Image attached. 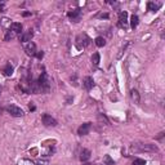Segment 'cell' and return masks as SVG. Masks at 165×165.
Returning <instances> with one entry per match:
<instances>
[{
    "label": "cell",
    "instance_id": "cell-1",
    "mask_svg": "<svg viewBox=\"0 0 165 165\" xmlns=\"http://www.w3.org/2000/svg\"><path fill=\"white\" fill-rule=\"evenodd\" d=\"M133 151H138V152H157L159 148L155 145H151V143H137V145L132 146Z\"/></svg>",
    "mask_w": 165,
    "mask_h": 165
},
{
    "label": "cell",
    "instance_id": "cell-2",
    "mask_svg": "<svg viewBox=\"0 0 165 165\" xmlns=\"http://www.w3.org/2000/svg\"><path fill=\"white\" fill-rule=\"evenodd\" d=\"M37 84H39V86H40L41 93H48L49 92V86H50V84H49V78H48L47 72H41V75L39 76V80H37Z\"/></svg>",
    "mask_w": 165,
    "mask_h": 165
},
{
    "label": "cell",
    "instance_id": "cell-3",
    "mask_svg": "<svg viewBox=\"0 0 165 165\" xmlns=\"http://www.w3.org/2000/svg\"><path fill=\"white\" fill-rule=\"evenodd\" d=\"M89 44H90V39L88 37V35L81 34V35H79V36L76 37V45H78L79 49L85 48V47H88Z\"/></svg>",
    "mask_w": 165,
    "mask_h": 165
},
{
    "label": "cell",
    "instance_id": "cell-4",
    "mask_svg": "<svg viewBox=\"0 0 165 165\" xmlns=\"http://www.w3.org/2000/svg\"><path fill=\"white\" fill-rule=\"evenodd\" d=\"M6 111L9 112L12 116L14 117H19V116H23V110L18 106H16V104H9L8 107H6Z\"/></svg>",
    "mask_w": 165,
    "mask_h": 165
},
{
    "label": "cell",
    "instance_id": "cell-5",
    "mask_svg": "<svg viewBox=\"0 0 165 165\" xmlns=\"http://www.w3.org/2000/svg\"><path fill=\"white\" fill-rule=\"evenodd\" d=\"M23 50L26 52V54L34 57V55H36V45H35V43H32V41L24 43L23 44Z\"/></svg>",
    "mask_w": 165,
    "mask_h": 165
},
{
    "label": "cell",
    "instance_id": "cell-6",
    "mask_svg": "<svg viewBox=\"0 0 165 165\" xmlns=\"http://www.w3.org/2000/svg\"><path fill=\"white\" fill-rule=\"evenodd\" d=\"M119 27L120 29H126L128 27V12L122 10L119 13Z\"/></svg>",
    "mask_w": 165,
    "mask_h": 165
},
{
    "label": "cell",
    "instance_id": "cell-7",
    "mask_svg": "<svg viewBox=\"0 0 165 165\" xmlns=\"http://www.w3.org/2000/svg\"><path fill=\"white\" fill-rule=\"evenodd\" d=\"M41 120H43V124L45 126H55L57 125V120L48 114H44L43 116H41Z\"/></svg>",
    "mask_w": 165,
    "mask_h": 165
},
{
    "label": "cell",
    "instance_id": "cell-8",
    "mask_svg": "<svg viewBox=\"0 0 165 165\" xmlns=\"http://www.w3.org/2000/svg\"><path fill=\"white\" fill-rule=\"evenodd\" d=\"M31 37H32V30H29L26 32H22L19 35V41L22 44L29 43V41H31Z\"/></svg>",
    "mask_w": 165,
    "mask_h": 165
},
{
    "label": "cell",
    "instance_id": "cell-9",
    "mask_svg": "<svg viewBox=\"0 0 165 165\" xmlns=\"http://www.w3.org/2000/svg\"><path fill=\"white\" fill-rule=\"evenodd\" d=\"M90 128H92L90 122H84V124L78 129V134L79 135H86L88 133L90 132Z\"/></svg>",
    "mask_w": 165,
    "mask_h": 165
},
{
    "label": "cell",
    "instance_id": "cell-10",
    "mask_svg": "<svg viewBox=\"0 0 165 165\" xmlns=\"http://www.w3.org/2000/svg\"><path fill=\"white\" fill-rule=\"evenodd\" d=\"M83 86L85 88L86 90H90V89H92V88L94 86L93 78H90V76H85V78L83 79Z\"/></svg>",
    "mask_w": 165,
    "mask_h": 165
},
{
    "label": "cell",
    "instance_id": "cell-11",
    "mask_svg": "<svg viewBox=\"0 0 165 165\" xmlns=\"http://www.w3.org/2000/svg\"><path fill=\"white\" fill-rule=\"evenodd\" d=\"M67 16H68L70 19L73 21V22H79L80 18H81V12H80L79 9H76V10H72V12H70Z\"/></svg>",
    "mask_w": 165,
    "mask_h": 165
},
{
    "label": "cell",
    "instance_id": "cell-12",
    "mask_svg": "<svg viewBox=\"0 0 165 165\" xmlns=\"http://www.w3.org/2000/svg\"><path fill=\"white\" fill-rule=\"evenodd\" d=\"M9 30H12L16 35H17V34L21 35V34H22V24L18 23V22H12V23H10Z\"/></svg>",
    "mask_w": 165,
    "mask_h": 165
},
{
    "label": "cell",
    "instance_id": "cell-13",
    "mask_svg": "<svg viewBox=\"0 0 165 165\" xmlns=\"http://www.w3.org/2000/svg\"><path fill=\"white\" fill-rule=\"evenodd\" d=\"M147 9L152 10V12H157L160 9V4L159 3H153V1H148L147 3Z\"/></svg>",
    "mask_w": 165,
    "mask_h": 165
},
{
    "label": "cell",
    "instance_id": "cell-14",
    "mask_svg": "<svg viewBox=\"0 0 165 165\" xmlns=\"http://www.w3.org/2000/svg\"><path fill=\"white\" fill-rule=\"evenodd\" d=\"M89 159H90V151L86 150V148H84L81 151V153H80V160H81V161H88Z\"/></svg>",
    "mask_w": 165,
    "mask_h": 165
},
{
    "label": "cell",
    "instance_id": "cell-15",
    "mask_svg": "<svg viewBox=\"0 0 165 165\" xmlns=\"http://www.w3.org/2000/svg\"><path fill=\"white\" fill-rule=\"evenodd\" d=\"M13 71H14V68H13V66L10 65V63H8V65L3 68V73H4L5 76H10L13 73Z\"/></svg>",
    "mask_w": 165,
    "mask_h": 165
},
{
    "label": "cell",
    "instance_id": "cell-16",
    "mask_svg": "<svg viewBox=\"0 0 165 165\" xmlns=\"http://www.w3.org/2000/svg\"><path fill=\"white\" fill-rule=\"evenodd\" d=\"M138 23H139L138 16H137V14H133V16H132V18H130V27H132L133 30H134V29H137Z\"/></svg>",
    "mask_w": 165,
    "mask_h": 165
},
{
    "label": "cell",
    "instance_id": "cell-17",
    "mask_svg": "<svg viewBox=\"0 0 165 165\" xmlns=\"http://www.w3.org/2000/svg\"><path fill=\"white\" fill-rule=\"evenodd\" d=\"M94 43H96V45H97V47L102 48V47H104V45H106V40H104L102 36H98V37H96V40H94Z\"/></svg>",
    "mask_w": 165,
    "mask_h": 165
},
{
    "label": "cell",
    "instance_id": "cell-18",
    "mask_svg": "<svg viewBox=\"0 0 165 165\" xmlns=\"http://www.w3.org/2000/svg\"><path fill=\"white\" fill-rule=\"evenodd\" d=\"M130 96H132V99L134 101V103H139V93L135 89H133L130 92Z\"/></svg>",
    "mask_w": 165,
    "mask_h": 165
},
{
    "label": "cell",
    "instance_id": "cell-19",
    "mask_svg": "<svg viewBox=\"0 0 165 165\" xmlns=\"http://www.w3.org/2000/svg\"><path fill=\"white\" fill-rule=\"evenodd\" d=\"M17 165H35V164H34V161L30 159H21Z\"/></svg>",
    "mask_w": 165,
    "mask_h": 165
},
{
    "label": "cell",
    "instance_id": "cell-20",
    "mask_svg": "<svg viewBox=\"0 0 165 165\" xmlns=\"http://www.w3.org/2000/svg\"><path fill=\"white\" fill-rule=\"evenodd\" d=\"M99 61H101V57H99V53H94L93 55H92V62H93V65H98L99 63Z\"/></svg>",
    "mask_w": 165,
    "mask_h": 165
},
{
    "label": "cell",
    "instance_id": "cell-21",
    "mask_svg": "<svg viewBox=\"0 0 165 165\" xmlns=\"http://www.w3.org/2000/svg\"><path fill=\"white\" fill-rule=\"evenodd\" d=\"M103 163H104V165H115L114 160L110 157V155H106L103 157Z\"/></svg>",
    "mask_w": 165,
    "mask_h": 165
},
{
    "label": "cell",
    "instance_id": "cell-22",
    "mask_svg": "<svg viewBox=\"0 0 165 165\" xmlns=\"http://www.w3.org/2000/svg\"><path fill=\"white\" fill-rule=\"evenodd\" d=\"M14 36H16V34L13 32L12 30H8V31H6V34H5V37H4V39H5L6 41H8V40H12Z\"/></svg>",
    "mask_w": 165,
    "mask_h": 165
},
{
    "label": "cell",
    "instance_id": "cell-23",
    "mask_svg": "<svg viewBox=\"0 0 165 165\" xmlns=\"http://www.w3.org/2000/svg\"><path fill=\"white\" fill-rule=\"evenodd\" d=\"M36 165H49V160H47V159H39L36 161Z\"/></svg>",
    "mask_w": 165,
    "mask_h": 165
},
{
    "label": "cell",
    "instance_id": "cell-24",
    "mask_svg": "<svg viewBox=\"0 0 165 165\" xmlns=\"http://www.w3.org/2000/svg\"><path fill=\"white\" fill-rule=\"evenodd\" d=\"M133 165H146V161L143 159H135L133 161Z\"/></svg>",
    "mask_w": 165,
    "mask_h": 165
},
{
    "label": "cell",
    "instance_id": "cell-25",
    "mask_svg": "<svg viewBox=\"0 0 165 165\" xmlns=\"http://www.w3.org/2000/svg\"><path fill=\"white\" fill-rule=\"evenodd\" d=\"M36 57L39 58V59H41V58L44 57V53H43V52H36Z\"/></svg>",
    "mask_w": 165,
    "mask_h": 165
},
{
    "label": "cell",
    "instance_id": "cell-26",
    "mask_svg": "<svg viewBox=\"0 0 165 165\" xmlns=\"http://www.w3.org/2000/svg\"><path fill=\"white\" fill-rule=\"evenodd\" d=\"M30 14H31L30 12H23V17H29Z\"/></svg>",
    "mask_w": 165,
    "mask_h": 165
},
{
    "label": "cell",
    "instance_id": "cell-27",
    "mask_svg": "<svg viewBox=\"0 0 165 165\" xmlns=\"http://www.w3.org/2000/svg\"><path fill=\"white\" fill-rule=\"evenodd\" d=\"M3 9H4V4H0V12H4Z\"/></svg>",
    "mask_w": 165,
    "mask_h": 165
},
{
    "label": "cell",
    "instance_id": "cell-28",
    "mask_svg": "<svg viewBox=\"0 0 165 165\" xmlns=\"http://www.w3.org/2000/svg\"><path fill=\"white\" fill-rule=\"evenodd\" d=\"M30 110H31V111L35 110V106H34V104H30Z\"/></svg>",
    "mask_w": 165,
    "mask_h": 165
},
{
    "label": "cell",
    "instance_id": "cell-29",
    "mask_svg": "<svg viewBox=\"0 0 165 165\" xmlns=\"http://www.w3.org/2000/svg\"><path fill=\"white\" fill-rule=\"evenodd\" d=\"M84 165H93V164H84Z\"/></svg>",
    "mask_w": 165,
    "mask_h": 165
}]
</instances>
